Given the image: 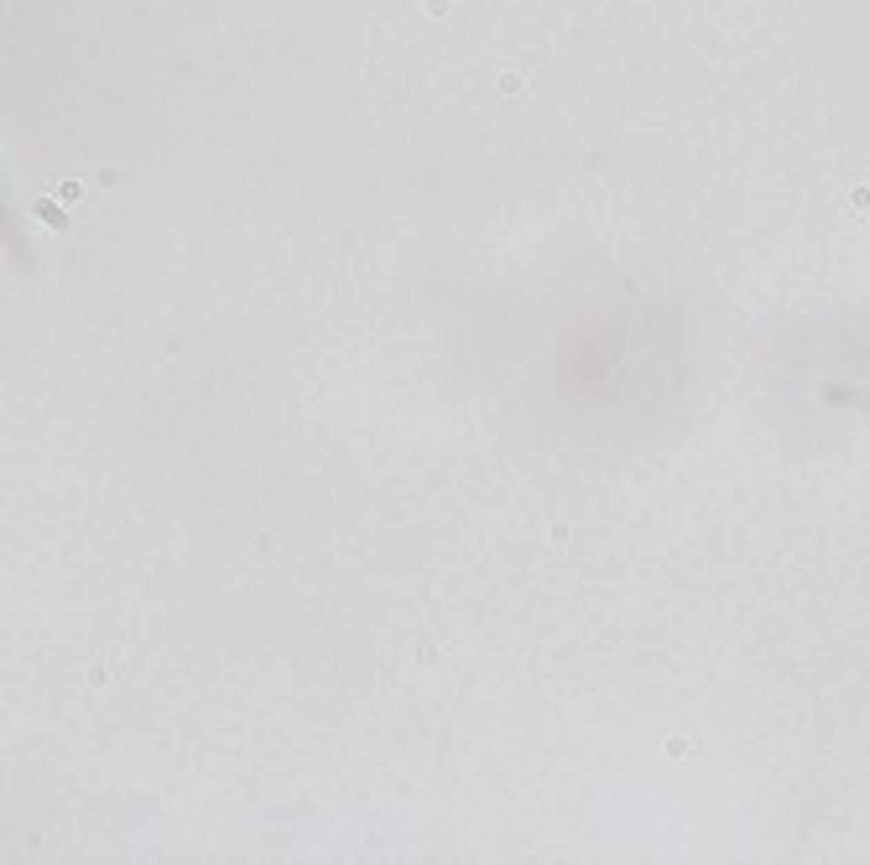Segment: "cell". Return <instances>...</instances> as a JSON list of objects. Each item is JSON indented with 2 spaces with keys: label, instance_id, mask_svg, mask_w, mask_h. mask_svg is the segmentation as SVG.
I'll use <instances>...</instances> for the list:
<instances>
[{
  "label": "cell",
  "instance_id": "1",
  "mask_svg": "<svg viewBox=\"0 0 870 865\" xmlns=\"http://www.w3.org/2000/svg\"><path fill=\"white\" fill-rule=\"evenodd\" d=\"M63 209H68V203H58L52 193H48V199H37V219H42L48 230H63V225H68V214H63Z\"/></svg>",
  "mask_w": 870,
  "mask_h": 865
},
{
  "label": "cell",
  "instance_id": "2",
  "mask_svg": "<svg viewBox=\"0 0 870 865\" xmlns=\"http://www.w3.org/2000/svg\"><path fill=\"white\" fill-rule=\"evenodd\" d=\"M48 193H52L58 203H68V209H73V203L83 199V183H79V178H52V183H48Z\"/></svg>",
  "mask_w": 870,
  "mask_h": 865
},
{
  "label": "cell",
  "instance_id": "3",
  "mask_svg": "<svg viewBox=\"0 0 870 865\" xmlns=\"http://www.w3.org/2000/svg\"><path fill=\"white\" fill-rule=\"evenodd\" d=\"M844 209H849V219H865V209H870V188H855L844 199Z\"/></svg>",
  "mask_w": 870,
  "mask_h": 865
},
{
  "label": "cell",
  "instance_id": "4",
  "mask_svg": "<svg viewBox=\"0 0 870 865\" xmlns=\"http://www.w3.org/2000/svg\"><path fill=\"white\" fill-rule=\"evenodd\" d=\"M667 756H672V761H682V756H698V746H694V740H682V735H672V740H667Z\"/></svg>",
  "mask_w": 870,
  "mask_h": 865
}]
</instances>
